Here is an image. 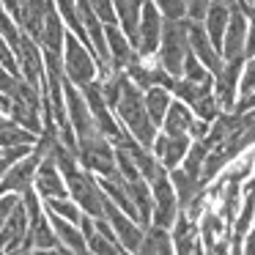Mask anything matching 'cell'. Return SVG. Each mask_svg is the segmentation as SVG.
I'll return each instance as SVG.
<instances>
[{"mask_svg":"<svg viewBox=\"0 0 255 255\" xmlns=\"http://www.w3.org/2000/svg\"><path fill=\"white\" fill-rule=\"evenodd\" d=\"M116 116L124 124V129L140 145L151 148V143L156 137V124L148 118V110H145V102H143V88H137L129 80L127 72L121 74V91H118V102H116Z\"/></svg>","mask_w":255,"mask_h":255,"instance_id":"obj_1","label":"cell"},{"mask_svg":"<svg viewBox=\"0 0 255 255\" xmlns=\"http://www.w3.org/2000/svg\"><path fill=\"white\" fill-rule=\"evenodd\" d=\"M61 63H63V77L77 88H85L88 83H94L99 77V63H96L94 50L88 44H83L69 28H66V39H63Z\"/></svg>","mask_w":255,"mask_h":255,"instance_id":"obj_2","label":"cell"},{"mask_svg":"<svg viewBox=\"0 0 255 255\" xmlns=\"http://www.w3.org/2000/svg\"><path fill=\"white\" fill-rule=\"evenodd\" d=\"M189 52V39H187V25L184 19H162V36L159 47L154 55H159V63L170 77H181L184 58Z\"/></svg>","mask_w":255,"mask_h":255,"instance_id":"obj_3","label":"cell"},{"mask_svg":"<svg viewBox=\"0 0 255 255\" xmlns=\"http://www.w3.org/2000/svg\"><path fill=\"white\" fill-rule=\"evenodd\" d=\"M77 162L88 173H94V176H99V178L118 176V170H116V148H113V143L105 140L102 134L77 140Z\"/></svg>","mask_w":255,"mask_h":255,"instance_id":"obj_4","label":"cell"},{"mask_svg":"<svg viewBox=\"0 0 255 255\" xmlns=\"http://www.w3.org/2000/svg\"><path fill=\"white\" fill-rule=\"evenodd\" d=\"M47 151L41 148L39 143H33V148L28 151L25 156H19L17 162H11V165L3 170V176H0V192H17L22 195L25 189L33 187V173L36 167H39L41 156H44Z\"/></svg>","mask_w":255,"mask_h":255,"instance_id":"obj_5","label":"cell"},{"mask_svg":"<svg viewBox=\"0 0 255 255\" xmlns=\"http://www.w3.org/2000/svg\"><path fill=\"white\" fill-rule=\"evenodd\" d=\"M148 187H151V195H154V209H151L148 225L170 228L173 220H176V214H178V198H176V189H173L170 178H167V170L156 173L148 181Z\"/></svg>","mask_w":255,"mask_h":255,"instance_id":"obj_6","label":"cell"},{"mask_svg":"<svg viewBox=\"0 0 255 255\" xmlns=\"http://www.w3.org/2000/svg\"><path fill=\"white\" fill-rule=\"evenodd\" d=\"M159 127H162V132H167V134H187V137H195V140L206 137V132H209V121H200V118L178 99H170L167 113H165Z\"/></svg>","mask_w":255,"mask_h":255,"instance_id":"obj_7","label":"cell"},{"mask_svg":"<svg viewBox=\"0 0 255 255\" xmlns=\"http://www.w3.org/2000/svg\"><path fill=\"white\" fill-rule=\"evenodd\" d=\"M17 72L25 83H30L33 88H44V55H41V47L36 39H30L28 33H22L17 47Z\"/></svg>","mask_w":255,"mask_h":255,"instance_id":"obj_8","label":"cell"},{"mask_svg":"<svg viewBox=\"0 0 255 255\" xmlns=\"http://www.w3.org/2000/svg\"><path fill=\"white\" fill-rule=\"evenodd\" d=\"M159 36H162V14L159 8L143 0V8H140V22H137V41H134V52L137 58H148L156 52L159 47Z\"/></svg>","mask_w":255,"mask_h":255,"instance_id":"obj_9","label":"cell"},{"mask_svg":"<svg viewBox=\"0 0 255 255\" xmlns=\"http://www.w3.org/2000/svg\"><path fill=\"white\" fill-rule=\"evenodd\" d=\"M105 220L110 222L113 233H116L118 244H121L127 253H137L140 247V239H143V225L137 220H132L129 214H124L116 203L105 195Z\"/></svg>","mask_w":255,"mask_h":255,"instance_id":"obj_10","label":"cell"},{"mask_svg":"<svg viewBox=\"0 0 255 255\" xmlns=\"http://www.w3.org/2000/svg\"><path fill=\"white\" fill-rule=\"evenodd\" d=\"M184 25H187L189 52H195V58H198V61L203 63V66L209 69L211 74H217V72L222 69V55L214 50V44L209 41L203 22H198V19H184Z\"/></svg>","mask_w":255,"mask_h":255,"instance_id":"obj_11","label":"cell"},{"mask_svg":"<svg viewBox=\"0 0 255 255\" xmlns=\"http://www.w3.org/2000/svg\"><path fill=\"white\" fill-rule=\"evenodd\" d=\"M244 39H247V17L233 3L231 14H228L225 33H222V47H220L222 61H228V58H244Z\"/></svg>","mask_w":255,"mask_h":255,"instance_id":"obj_12","label":"cell"},{"mask_svg":"<svg viewBox=\"0 0 255 255\" xmlns=\"http://www.w3.org/2000/svg\"><path fill=\"white\" fill-rule=\"evenodd\" d=\"M33 189L39 192V198H63V195H69L61 167L55 165V159H52L50 154L41 156L39 167H36V173H33Z\"/></svg>","mask_w":255,"mask_h":255,"instance_id":"obj_13","label":"cell"},{"mask_svg":"<svg viewBox=\"0 0 255 255\" xmlns=\"http://www.w3.org/2000/svg\"><path fill=\"white\" fill-rule=\"evenodd\" d=\"M25 233H28V211H25L22 195H19V203L14 206V211L0 228V253H19Z\"/></svg>","mask_w":255,"mask_h":255,"instance_id":"obj_14","label":"cell"},{"mask_svg":"<svg viewBox=\"0 0 255 255\" xmlns=\"http://www.w3.org/2000/svg\"><path fill=\"white\" fill-rule=\"evenodd\" d=\"M189 143H192V137H187V134H167V132H156L154 143H151V148H154L156 159L162 162V167L165 170H173V167L181 165L184 154H187Z\"/></svg>","mask_w":255,"mask_h":255,"instance_id":"obj_15","label":"cell"},{"mask_svg":"<svg viewBox=\"0 0 255 255\" xmlns=\"http://www.w3.org/2000/svg\"><path fill=\"white\" fill-rule=\"evenodd\" d=\"M105 41H107V61H110L113 72H124L137 58L132 41L124 36V30L118 25H105Z\"/></svg>","mask_w":255,"mask_h":255,"instance_id":"obj_16","label":"cell"},{"mask_svg":"<svg viewBox=\"0 0 255 255\" xmlns=\"http://www.w3.org/2000/svg\"><path fill=\"white\" fill-rule=\"evenodd\" d=\"M52 0H17V22L22 28V33H28L30 39L39 41L41 25H44L47 8Z\"/></svg>","mask_w":255,"mask_h":255,"instance_id":"obj_17","label":"cell"},{"mask_svg":"<svg viewBox=\"0 0 255 255\" xmlns=\"http://www.w3.org/2000/svg\"><path fill=\"white\" fill-rule=\"evenodd\" d=\"M44 214H47V220H50L52 231H55L58 242H61L63 253H88L85 236H83V231H80L77 222L66 220V217H58V214H52V211H44Z\"/></svg>","mask_w":255,"mask_h":255,"instance_id":"obj_18","label":"cell"},{"mask_svg":"<svg viewBox=\"0 0 255 255\" xmlns=\"http://www.w3.org/2000/svg\"><path fill=\"white\" fill-rule=\"evenodd\" d=\"M63 39H66V25H63L55 3H50L47 17H44V25H41V33H39V47L44 52H55V55H61L63 52Z\"/></svg>","mask_w":255,"mask_h":255,"instance_id":"obj_19","label":"cell"},{"mask_svg":"<svg viewBox=\"0 0 255 255\" xmlns=\"http://www.w3.org/2000/svg\"><path fill=\"white\" fill-rule=\"evenodd\" d=\"M113 8H116V19L118 28L124 30L129 41H137V22H140V8H143V0H113Z\"/></svg>","mask_w":255,"mask_h":255,"instance_id":"obj_20","label":"cell"},{"mask_svg":"<svg viewBox=\"0 0 255 255\" xmlns=\"http://www.w3.org/2000/svg\"><path fill=\"white\" fill-rule=\"evenodd\" d=\"M176 231H173V250L176 253H200V242H198V231H195V220L184 211L176 214L173 220Z\"/></svg>","mask_w":255,"mask_h":255,"instance_id":"obj_21","label":"cell"},{"mask_svg":"<svg viewBox=\"0 0 255 255\" xmlns=\"http://www.w3.org/2000/svg\"><path fill=\"white\" fill-rule=\"evenodd\" d=\"M228 14H231V6L214 0L209 6V11H206V17H203L206 36H209V41L214 44L217 52H220V47H222V33H225V25H228Z\"/></svg>","mask_w":255,"mask_h":255,"instance_id":"obj_22","label":"cell"},{"mask_svg":"<svg viewBox=\"0 0 255 255\" xmlns=\"http://www.w3.org/2000/svg\"><path fill=\"white\" fill-rule=\"evenodd\" d=\"M129 198H132L134 209H137V217H140V225H148L151 222V209H154V195H151V187L145 178H134V181H124Z\"/></svg>","mask_w":255,"mask_h":255,"instance_id":"obj_23","label":"cell"},{"mask_svg":"<svg viewBox=\"0 0 255 255\" xmlns=\"http://www.w3.org/2000/svg\"><path fill=\"white\" fill-rule=\"evenodd\" d=\"M173 94L165 88V85H151V88L143 91V102H145V110H148V118L156 124V129H159L162 118H165L167 113V105H170Z\"/></svg>","mask_w":255,"mask_h":255,"instance_id":"obj_24","label":"cell"},{"mask_svg":"<svg viewBox=\"0 0 255 255\" xmlns=\"http://www.w3.org/2000/svg\"><path fill=\"white\" fill-rule=\"evenodd\" d=\"M167 178H170L173 189H176L178 203H184V206L200 192V178L192 176V173H187L184 167H173V170H167Z\"/></svg>","mask_w":255,"mask_h":255,"instance_id":"obj_25","label":"cell"},{"mask_svg":"<svg viewBox=\"0 0 255 255\" xmlns=\"http://www.w3.org/2000/svg\"><path fill=\"white\" fill-rule=\"evenodd\" d=\"M137 253H173V239H170V233H167V228L145 225Z\"/></svg>","mask_w":255,"mask_h":255,"instance_id":"obj_26","label":"cell"},{"mask_svg":"<svg viewBox=\"0 0 255 255\" xmlns=\"http://www.w3.org/2000/svg\"><path fill=\"white\" fill-rule=\"evenodd\" d=\"M36 137H39V134L28 132L25 127L14 124L11 118L0 127V148H11V145H33Z\"/></svg>","mask_w":255,"mask_h":255,"instance_id":"obj_27","label":"cell"},{"mask_svg":"<svg viewBox=\"0 0 255 255\" xmlns=\"http://www.w3.org/2000/svg\"><path fill=\"white\" fill-rule=\"evenodd\" d=\"M181 77L184 80H192V83H203V85H214V74L203 66V63L195 58V52H187L184 58V66H181Z\"/></svg>","mask_w":255,"mask_h":255,"instance_id":"obj_28","label":"cell"},{"mask_svg":"<svg viewBox=\"0 0 255 255\" xmlns=\"http://www.w3.org/2000/svg\"><path fill=\"white\" fill-rule=\"evenodd\" d=\"M0 36H3V41H6L14 52H17L19 39H22V28H19L17 19H14L8 11H3V8H0Z\"/></svg>","mask_w":255,"mask_h":255,"instance_id":"obj_29","label":"cell"},{"mask_svg":"<svg viewBox=\"0 0 255 255\" xmlns=\"http://www.w3.org/2000/svg\"><path fill=\"white\" fill-rule=\"evenodd\" d=\"M222 225H225V220H222V214H217V211H209V214L203 217V225H200V236H203V244H206L209 250L217 244Z\"/></svg>","mask_w":255,"mask_h":255,"instance_id":"obj_30","label":"cell"},{"mask_svg":"<svg viewBox=\"0 0 255 255\" xmlns=\"http://www.w3.org/2000/svg\"><path fill=\"white\" fill-rule=\"evenodd\" d=\"M116 170L118 176L124 178V181H134V178H143L137 170V165H134L132 154H129L127 148H116Z\"/></svg>","mask_w":255,"mask_h":255,"instance_id":"obj_31","label":"cell"},{"mask_svg":"<svg viewBox=\"0 0 255 255\" xmlns=\"http://www.w3.org/2000/svg\"><path fill=\"white\" fill-rule=\"evenodd\" d=\"M85 247H88V253H124L121 244L113 242V239H107L105 233H99L96 228H94L91 236H85Z\"/></svg>","mask_w":255,"mask_h":255,"instance_id":"obj_32","label":"cell"},{"mask_svg":"<svg viewBox=\"0 0 255 255\" xmlns=\"http://www.w3.org/2000/svg\"><path fill=\"white\" fill-rule=\"evenodd\" d=\"M151 3L159 8L162 19H184V17H187L184 0H151Z\"/></svg>","mask_w":255,"mask_h":255,"instance_id":"obj_33","label":"cell"},{"mask_svg":"<svg viewBox=\"0 0 255 255\" xmlns=\"http://www.w3.org/2000/svg\"><path fill=\"white\" fill-rule=\"evenodd\" d=\"M239 85H242V96H250L255 91V55L244 58L242 74H239Z\"/></svg>","mask_w":255,"mask_h":255,"instance_id":"obj_34","label":"cell"},{"mask_svg":"<svg viewBox=\"0 0 255 255\" xmlns=\"http://www.w3.org/2000/svg\"><path fill=\"white\" fill-rule=\"evenodd\" d=\"M91 11L99 17L102 25H118L116 19V8H113V0H88Z\"/></svg>","mask_w":255,"mask_h":255,"instance_id":"obj_35","label":"cell"},{"mask_svg":"<svg viewBox=\"0 0 255 255\" xmlns=\"http://www.w3.org/2000/svg\"><path fill=\"white\" fill-rule=\"evenodd\" d=\"M211 3H214V0H184L187 19H198V22H203V17H206V11H209Z\"/></svg>","mask_w":255,"mask_h":255,"instance_id":"obj_36","label":"cell"},{"mask_svg":"<svg viewBox=\"0 0 255 255\" xmlns=\"http://www.w3.org/2000/svg\"><path fill=\"white\" fill-rule=\"evenodd\" d=\"M19 203V195L17 192H0V228L3 222L8 220V214L14 211V206Z\"/></svg>","mask_w":255,"mask_h":255,"instance_id":"obj_37","label":"cell"},{"mask_svg":"<svg viewBox=\"0 0 255 255\" xmlns=\"http://www.w3.org/2000/svg\"><path fill=\"white\" fill-rule=\"evenodd\" d=\"M244 3H247V6H255V0H244Z\"/></svg>","mask_w":255,"mask_h":255,"instance_id":"obj_38","label":"cell"}]
</instances>
